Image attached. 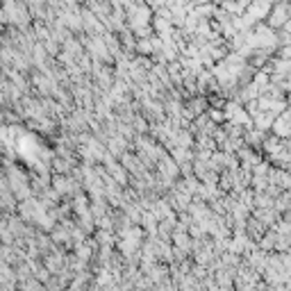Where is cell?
<instances>
[{
  "instance_id": "2",
  "label": "cell",
  "mask_w": 291,
  "mask_h": 291,
  "mask_svg": "<svg viewBox=\"0 0 291 291\" xmlns=\"http://www.w3.org/2000/svg\"><path fill=\"white\" fill-rule=\"evenodd\" d=\"M273 2H282V0H273Z\"/></svg>"
},
{
  "instance_id": "1",
  "label": "cell",
  "mask_w": 291,
  "mask_h": 291,
  "mask_svg": "<svg viewBox=\"0 0 291 291\" xmlns=\"http://www.w3.org/2000/svg\"><path fill=\"white\" fill-rule=\"evenodd\" d=\"M285 16H287V7L278 5V7H275V12L271 14V25H282V23H285Z\"/></svg>"
}]
</instances>
